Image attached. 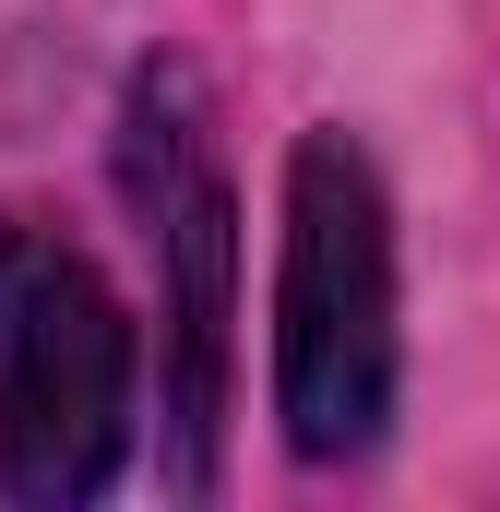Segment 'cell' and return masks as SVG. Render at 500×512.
Instances as JSON below:
<instances>
[{
  "instance_id": "obj_1",
  "label": "cell",
  "mask_w": 500,
  "mask_h": 512,
  "mask_svg": "<svg viewBox=\"0 0 500 512\" xmlns=\"http://www.w3.org/2000/svg\"><path fill=\"white\" fill-rule=\"evenodd\" d=\"M274 417L298 465H358L393 417V215H381V167L346 131H298L286 155Z\"/></svg>"
},
{
  "instance_id": "obj_2",
  "label": "cell",
  "mask_w": 500,
  "mask_h": 512,
  "mask_svg": "<svg viewBox=\"0 0 500 512\" xmlns=\"http://www.w3.org/2000/svg\"><path fill=\"white\" fill-rule=\"evenodd\" d=\"M131 453V310L36 215H0V489L72 512Z\"/></svg>"
},
{
  "instance_id": "obj_3",
  "label": "cell",
  "mask_w": 500,
  "mask_h": 512,
  "mask_svg": "<svg viewBox=\"0 0 500 512\" xmlns=\"http://www.w3.org/2000/svg\"><path fill=\"white\" fill-rule=\"evenodd\" d=\"M120 179L131 215L167 262V334H179V429H191V477L215 465V405H227V179L203 143V84L179 60H155L131 84L120 120Z\"/></svg>"
}]
</instances>
